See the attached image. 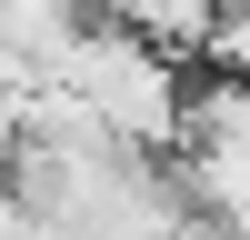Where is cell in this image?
I'll return each instance as SVG.
<instances>
[{"mask_svg": "<svg viewBox=\"0 0 250 240\" xmlns=\"http://www.w3.org/2000/svg\"><path fill=\"white\" fill-rule=\"evenodd\" d=\"M70 30H80V10H70V0H0V50H10V60H30V70H50Z\"/></svg>", "mask_w": 250, "mask_h": 240, "instance_id": "obj_2", "label": "cell"}, {"mask_svg": "<svg viewBox=\"0 0 250 240\" xmlns=\"http://www.w3.org/2000/svg\"><path fill=\"white\" fill-rule=\"evenodd\" d=\"M70 10H110V0H70Z\"/></svg>", "mask_w": 250, "mask_h": 240, "instance_id": "obj_3", "label": "cell"}, {"mask_svg": "<svg viewBox=\"0 0 250 240\" xmlns=\"http://www.w3.org/2000/svg\"><path fill=\"white\" fill-rule=\"evenodd\" d=\"M50 80L80 90L130 150H180V60L150 50L130 20H90V10H80V30L60 40Z\"/></svg>", "mask_w": 250, "mask_h": 240, "instance_id": "obj_1", "label": "cell"}]
</instances>
